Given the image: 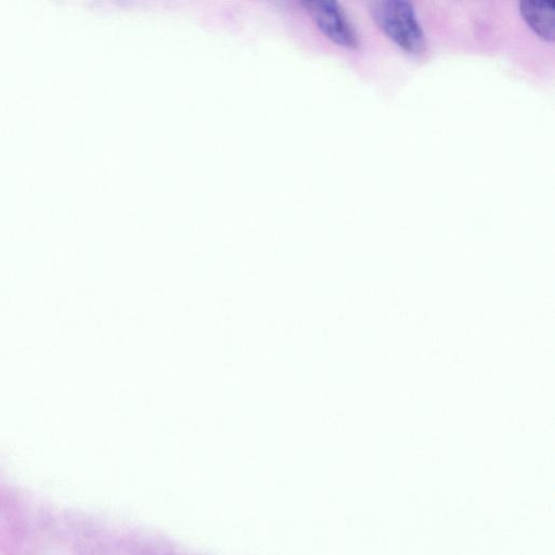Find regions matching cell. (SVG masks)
I'll use <instances>...</instances> for the list:
<instances>
[{"label": "cell", "mask_w": 555, "mask_h": 555, "mask_svg": "<svg viewBox=\"0 0 555 555\" xmlns=\"http://www.w3.org/2000/svg\"><path fill=\"white\" fill-rule=\"evenodd\" d=\"M369 12L377 27L403 51L412 55L424 53V31L411 2L375 0L370 2Z\"/></svg>", "instance_id": "1"}, {"label": "cell", "mask_w": 555, "mask_h": 555, "mask_svg": "<svg viewBox=\"0 0 555 555\" xmlns=\"http://www.w3.org/2000/svg\"><path fill=\"white\" fill-rule=\"evenodd\" d=\"M306 5L318 27L336 44L347 49L359 48L358 37L339 4L332 0H312Z\"/></svg>", "instance_id": "2"}, {"label": "cell", "mask_w": 555, "mask_h": 555, "mask_svg": "<svg viewBox=\"0 0 555 555\" xmlns=\"http://www.w3.org/2000/svg\"><path fill=\"white\" fill-rule=\"evenodd\" d=\"M519 12L527 25L543 40L555 39V9L553 1L524 0L518 3Z\"/></svg>", "instance_id": "3"}]
</instances>
